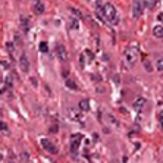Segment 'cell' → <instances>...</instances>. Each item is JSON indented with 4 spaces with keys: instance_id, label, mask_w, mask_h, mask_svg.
<instances>
[{
    "instance_id": "17",
    "label": "cell",
    "mask_w": 163,
    "mask_h": 163,
    "mask_svg": "<svg viewBox=\"0 0 163 163\" xmlns=\"http://www.w3.org/2000/svg\"><path fill=\"white\" fill-rule=\"evenodd\" d=\"M156 5V0H146V6L148 9H153Z\"/></svg>"
},
{
    "instance_id": "16",
    "label": "cell",
    "mask_w": 163,
    "mask_h": 163,
    "mask_svg": "<svg viewBox=\"0 0 163 163\" xmlns=\"http://www.w3.org/2000/svg\"><path fill=\"white\" fill-rule=\"evenodd\" d=\"M40 51H43V53H47V51H49L47 43H40Z\"/></svg>"
},
{
    "instance_id": "24",
    "label": "cell",
    "mask_w": 163,
    "mask_h": 163,
    "mask_svg": "<svg viewBox=\"0 0 163 163\" xmlns=\"http://www.w3.org/2000/svg\"><path fill=\"white\" fill-rule=\"evenodd\" d=\"M146 71H148V72L151 71V65H150V63H147V62H146Z\"/></svg>"
},
{
    "instance_id": "3",
    "label": "cell",
    "mask_w": 163,
    "mask_h": 163,
    "mask_svg": "<svg viewBox=\"0 0 163 163\" xmlns=\"http://www.w3.org/2000/svg\"><path fill=\"white\" fill-rule=\"evenodd\" d=\"M143 9H144V3H143V0H134V3H132V18H134V19H137L138 16H141Z\"/></svg>"
},
{
    "instance_id": "19",
    "label": "cell",
    "mask_w": 163,
    "mask_h": 163,
    "mask_svg": "<svg viewBox=\"0 0 163 163\" xmlns=\"http://www.w3.org/2000/svg\"><path fill=\"white\" fill-rule=\"evenodd\" d=\"M69 27H71L72 30H76V28H78V21H76V19H72V21H71V25H69Z\"/></svg>"
},
{
    "instance_id": "20",
    "label": "cell",
    "mask_w": 163,
    "mask_h": 163,
    "mask_svg": "<svg viewBox=\"0 0 163 163\" xmlns=\"http://www.w3.org/2000/svg\"><path fill=\"white\" fill-rule=\"evenodd\" d=\"M21 159H22V162H24V163H27L28 160H30V157H28V154H27V153H22V154H21Z\"/></svg>"
},
{
    "instance_id": "11",
    "label": "cell",
    "mask_w": 163,
    "mask_h": 163,
    "mask_svg": "<svg viewBox=\"0 0 163 163\" xmlns=\"http://www.w3.org/2000/svg\"><path fill=\"white\" fill-rule=\"evenodd\" d=\"M153 35L157 38H163V25H156L153 28Z\"/></svg>"
},
{
    "instance_id": "18",
    "label": "cell",
    "mask_w": 163,
    "mask_h": 163,
    "mask_svg": "<svg viewBox=\"0 0 163 163\" xmlns=\"http://www.w3.org/2000/svg\"><path fill=\"white\" fill-rule=\"evenodd\" d=\"M0 131H2V132H5V134H8V132H9L8 125H6L5 122H0Z\"/></svg>"
},
{
    "instance_id": "8",
    "label": "cell",
    "mask_w": 163,
    "mask_h": 163,
    "mask_svg": "<svg viewBox=\"0 0 163 163\" xmlns=\"http://www.w3.org/2000/svg\"><path fill=\"white\" fill-rule=\"evenodd\" d=\"M19 68L22 69V72H28V69H30V62H28L27 55H22V56L19 57Z\"/></svg>"
},
{
    "instance_id": "5",
    "label": "cell",
    "mask_w": 163,
    "mask_h": 163,
    "mask_svg": "<svg viewBox=\"0 0 163 163\" xmlns=\"http://www.w3.org/2000/svg\"><path fill=\"white\" fill-rule=\"evenodd\" d=\"M81 140H82L81 134H73L72 135V138H71V150H72V153H75L78 150V147L81 144Z\"/></svg>"
},
{
    "instance_id": "23",
    "label": "cell",
    "mask_w": 163,
    "mask_h": 163,
    "mask_svg": "<svg viewBox=\"0 0 163 163\" xmlns=\"http://www.w3.org/2000/svg\"><path fill=\"white\" fill-rule=\"evenodd\" d=\"M85 53H87V55H88V59H90V60H93V57H94V56H93V53H91L90 50H87V51H85Z\"/></svg>"
},
{
    "instance_id": "13",
    "label": "cell",
    "mask_w": 163,
    "mask_h": 163,
    "mask_svg": "<svg viewBox=\"0 0 163 163\" xmlns=\"http://www.w3.org/2000/svg\"><path fill=\"white\" fill-rule=\"evenodd\" d=\"M65 85L68 87V88H71V90H76V84L73 82V80L66 78V80H65Z\"/></svg>"
},
{
    "instance_id": "4",
    "label": "cell",
    "mask_w": 163,
    "mask_h": 163,
    "mask_svg": "<svg viewBox=\"0 0 163 163\" xmlns=\"http://www.w3.org/2000/svg\"><path fill=\"white\" fill-rule=\"evenodd\" d=\"M41 146H43V148L44 150H47L49 153H51V154H56L57 153V148L55 144H51V141L47 138H43L41 140Z\"/></svg>"
},
{
    "instance_id": "1",
    "label": "cell",
    "mask_w": 163,
    "mask_h": 163,
    "mask_svg": "<svg viewBox=\"0 0 163 163\" xmlns=\"http://www.w3.org/2000/svg\"><path fill=\"white\" fill-rule=\"evenodd\" d=\"M103 15H105V19L109 21V22H113V24H118L119 22V18H118V13H116V9L112 3H106L103 6Z\"/></svg>"
},
{
    "instance_id": "25",
    "label": "cell",
    "mask_w": 163,
    "mask_h": 163,
    "mask_svg": "<svg viewBox=\"0 0 163 163\" xmlns=\"http://www.w3.org/2000/svg\"><path fill=\"white\" fill-rule=\"evenodd\" d=\"M2 160H3V156L0 154V162H2Z\"/></svg>"
},
{
    "instance_id": "2",
    "label": "cell",
    "mask_w": 163,
    "mask_h": 163,
    "mask_svg": "<svg viewBox=\"0 0 163 163\" xmlns=\"http://www.w3.org/2000/svg\"><path fill=\"white\" fill-rule=\"evenodd\" d=\"M123 56H125V60H126L128 65L134 66L137 63V59H138V47H137V46H129V47H126Z\"/></svg>"
},
{
    "instance_id": "21",
    "label": "cell",
    "mask_w": 163,
    "mask_h": 163,
    "mask_svg": "<svg viewBox=\"0 0 163 163\" xmlns=\"http://www.w3.org/2000/svg\"><path fill=\"white\" fill-rule=\"evenodd\" d=\"M71 12H72L75 16H78V18H81V13H80V10H76V9H73V8H71Z\"/></svg>"
},
{
    "instance_id": "14",
    "label": "cell",
    "mask_w": 163,
    "mask_h": 163,
    "mask_svg": "<svg viewBox=\"0 0 163 163\" xmlns=\"http://www.w3.org/2000/svg\"><path fill=\"white\" fill-rule=\"evenodd\" d=\"M21 30H22L24 33H27V31L30 30V28H28V19H27V18H22V19H21Z\"/></svg>"
},
{
    "instance_id": "22",
    "label": "cell",
    "mask_w": 163,
    "mask_h": 163,
    "mask_svg": "<svg viewBox=\"0 0 163 163\" xmlns=\"http://www.w3.org/2000/svg\"><path fill=\"white\" fill-rule=\"evenodd\" d=\"M6 49L12 53V51H13V43H8V44H6Z\"/></svg>"
},
{
    "instance_id": "6",
    "label": "cell",
    "mask_w": 163,
    "mask_h": 163,
    "mask_svg": "<svg viewBox=\"0 0 163 163\" xmlns=\"http://www.w3.org/2000/svg\"><path fill=\"white\" fill-rule=\"evenodd\" d=\"M56 53H57V57L62 60V62H65L66 59H68V53H66V49L63 44H57L56 46Z\"/></svg>"
},
{
    "instance_id": "9",
    "label": "cell",
    "mask_w": 163,
    "mask_h": 163,
    "mask_svg": "<svg viewBox=\"0 0 163 163\" xmlns=\"http://www.w3.org/2000/svg\"><path fill=\"white\" fill-rule=\"evenodd\" d=\"M33 8L35 10V13H38V15H41L44 12V5L41 0H33Z\"/></svg>"
},
{
    "instance_id": "10",
    "label": "cell",
    "mask_w": 163,
    "mask_h": 163,
    "mask_svg": "<svg viewBox=\"0 0 163 163\" xmlns=\"http://www.w3.org/2000/svg\"><path fill=\"white\" fill-rule=\"evenodd\" d=\"M69 118L72 119V121H82V115L78 112V110H75V109H69Z\"/></svg>"
},
{
    "instance_id": "12",
    "label": "cell",
    "mask_w": 163,
    "mask_h": 163,
    "mask_svg": "<svg viewBox=\"0 0 163 163\" xmlns=\"http://www.w3.org/2000/svg\"><path fill=\"white\" fill-rule=\"evenodd\" d=\"M80 109L84 110V112L90 110V101H88V100H81V101H80Z\"/></svg>"
},
{
    "instance_id": "15",
    "label": "cell",
    "mask_w": 163,
    "mask_h": 163,
    "mask_svg": "<svg viewBox=\"0 0 163 163\" xmlns=\"http://www.w3.org/2000/svg\"><path fill=\"white\" fill-rule=\"evenodd\" d=\"M156 68H157V71H162L163 72V57L156 62Z\"/></svg>"
},
{
    "instance_id": "7",
    "label": "cell",
    "mask_w": 163,
    "mask_h": 163,
    "mask_svg": "<svg viewBox=\"0 0 163 163\" xmlns=\"http://www.w3.org/2000/svg\"><path fill=\"white\" fill-rule=\"evenodd\" d=\"M134 109L137 110V112H141L143 109H144V106H146V98L144 97H137L135 100H134Z\"/></svg>"
}]
</instances>
